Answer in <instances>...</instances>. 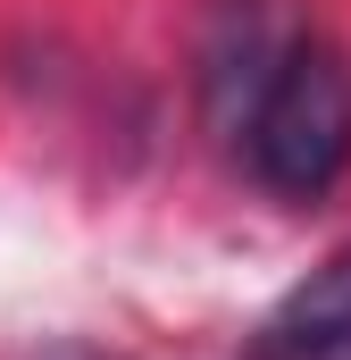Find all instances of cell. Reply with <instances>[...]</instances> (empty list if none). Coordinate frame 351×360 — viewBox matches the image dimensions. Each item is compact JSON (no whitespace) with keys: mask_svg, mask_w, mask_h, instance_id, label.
<instances>
[{"mask_svg":"<svg viewBox=\"0 0 351 360\" xmlns=\"http://www.w3.org/2000/svg\"><path fill=\"white\" fill-rule=\"evenodd\" d=\"M243 176L276 201H318L351 176V51L301 34L226 134Z\"/></svg>","mask_w":351,"mask_h":360,"instance_id":"obj_1","label":"cell"},{"mask_svg":"<svg viewBox=\"0 0 351 360\" xmlns=\"http://www.w3.org/2000/svg\"><path fill=\"white\" fill-rule=\"evenodd\" d=\"M351 352V243L267 310L251 360H343Z\"/></svg>","mask_w":351,"mask_h":360,"instance_id":"obj_3","label":"cell"},{"mask_svg":"<svg viewBox=\"0 0 351 360\" xmlns=\"http://www.w3.org/2000/svg\"><path fill=\"white\" fill-rule=\"evenodd\" d=\"M59 360H84V352H59Z\"/></svg>","mask_w":351,"mask_h":360,"instance_id":"obj_4","label":"cell"},{"mask_svg":"<svg viewBox=\"0 0 351 360\" xmlns=\"http://www.w3.org/2000/svg\"><path fill=\"white\" fill-rule=\"evenodd\" d=\"M301 8L293 0H218L209 17V42H201V101H209V126L234 134L251 92L276 76V59L301 42Z\"/></svg>","mask_w":351,"mask_h":360,"instance_id":"obj_2","label":"cell"}]
</instances>
